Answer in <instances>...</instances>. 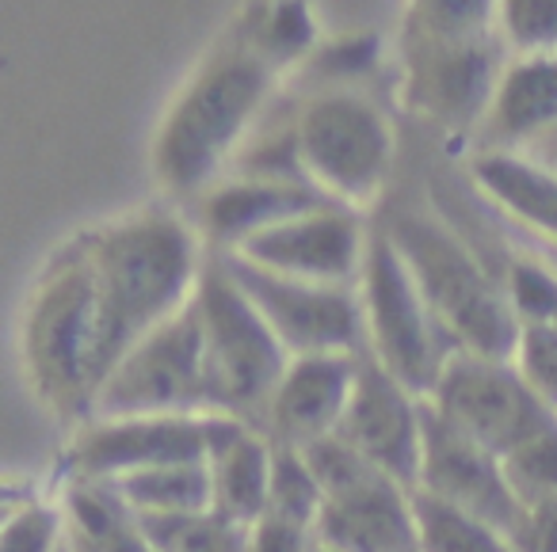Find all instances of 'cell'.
Masks as SVG:
<instances>
[{"instance_id":"13","label":"cell","mask_w":557,"mask_h":552,"mask_svg":"<svg viewBox=\"0 0 557 552\" xmlns=\"http://www.w3.org/2000/svg\"><path fill=\"white\" fill-rule=\"evenodd\" d=\"M409 103L443 130L485 126L488 103L504 73L500 35L485 39H432L409 35Z\"/></svg>"},{"instance_id":"25","label":"cell","mask_w":557,"mask_h":552,"mask_svg":"<svg viewBox=\"0 0 557 552\" xmlns=\"http://www.w3.org/2000/svg\"><path fill=\"white\" fill-rule=\"evenodd\" d=\"M153 552H245L248 526L225 518L222 511L172 514V518H138Z\"/></svg>"},{"instance_id":"21","label":"cell","mask_w":557,"mask_h":552,"mask_svg":"<svg viewBox=\"0 0 557 552\" xmlns=\"http://www.w3.org/2000/svg\"><path fill=\"white\" fill-rule=\"evenodd\" d=\"M549 130H557V58H511L488 103V141L493 149H523Z\"/></svg>"},{"instance_id":"2","label":"cell","mask_w":557,"mask_h":552,"mask_svg":"<svg viewBox=\"0 0 557 552\" xmlns=\"http://www.w3.org/2000/svg\"><path fill=\"white\" fill-rule=\"evenodd\" d=\"M20 359L32 397L70 427L92 415L103 377L123 359L111 339L81 237L65 240L50 255L27 293Z\"/></svg>"},{"instance_id":"9","label":"cell","mask_w":557,"mask_h":552,"mask_svg":"<svg viewBox=\"0 0 557 552\" xmlns=\"http://www.w3.org/2000/svg\"><path fill=\"white\" fill-rule=\"evenodd\" d=\"M424 400L432 415L493 450L496 457L557 419V412L534 392L516 359L473 351H458Z\"/></svg>"},{"instance_id":"24","label":"cell","mask_w":557,"mask_h":552,"mask_svg":"<svg viewBox=\"0 0 557 552\" xmlns=\"http://www.w3.org/2000/svg\"><path fill=\"white\" fill-rule=\"evenodd\" d=\"M70 544V514L58 491L54 495L24 491V499L9 491L4 522H0V552H65Z\"/></svg>"},{"instance_id":"28","label":"cell","mask_w":557,"mask_h":552,"mask_svg":"<svg viewBox=\"0 0 557 552\" xmlns=\"http://www.w3.org/2000/svg\"><path fill=\"white\" fill-rule=\"evenodd\" d=\"M248 35L278 70H287L313 47L318 32H313V16L302 0H275L271 9H260L248 20Z\"/></svg>"},{"instance_id":"3","label":"cell","mask_w":557,"mask_h":552,"mask_svg":"<svg viewBox=\"0 0 557 552\" xmlns=\"http://www.w3.org/2000/svg\"><path fill=\"white\" fill-rule=\"evenodd\" d=\"M100 305L119 354L146 331L184 313L207 271L199 225L172 210H134L81 233Z\"/></svg>"},{"instance_id":"12","label":"cell","mask_w":557,"mask_h":552,"mask_svg":"<svg viewBox=\"0 0 557 552\" xmlns=\"http://www.w3.org/2000/svg\"><path fill=\"white\" fill-rule=\"evenodd\" d=\"M371 237L374 233L363 225L359 210L321 202V206L278 222L275 229L260 233L230 255L271 275L302 278V283L359 286Z\"/></svg>"},{"instance_id":"11","label":"cell","mask_w":557,"mask_h":552,"mask_svg":"<svg viewBox=\"0 0 557 552\" xmlns=\"http://www.w3.org/2000/svg\"><path fill=\"white\" fill-rule=\"evenodd\" d=\"M218 260L252 298L290 359L295 354H363V309H359L356 286L271 275L237 255H218Z\"/></svg>"},{"instance_id":"16","label":"cell","mask_w":557,"mask_h":552,"mask_svg":"<svg viewBox=\"0 0 557 552\" xmlns=\"http://www.w3.org/2000/svg\"><path fill=\"white\" fill-rule=\"evenodd\" d=\"M412 491L481 514L500 529H511V522L519 518V503L508 488L500 457L466 438L462 430L447 427L440 415H432V407H428L424 453H420V473Z\"/></svg>"},{"instance_id":"26","label":"cell","mask_w":557,"mask_h":552,"mask_svg":"<svg viewBox=\"0 0 557 552\" xmlns=\"http://www.w3.org/2000/svg\"><path fill=\"white\" fill-rule=\"evenodd\" d=\"M321 511H325V491H321V480L313 473L310 457L302 450H290V446H275L268 514L318 529Z\"/></svg>"},{"instance_id":"29","label":"cell","mask_w":557,"mask_h":552,"mask_svg":"<svg viewBox=\"0 0 557 552\" xmlns=\"http://www.w3.org/2000/svg\"><path fill=\"white\" fill-rule=\"evenodd\" d=\"M496 35L516 58H557V0H500Z\"/></svg>"},{"instance_id":"15","label":"cell","mask_w":557,"mask_h":552,"mask_svg":"<svg viewBox=\"0 0 557 552\" xmlns=\"http://www.w3.org/2000/svg\"><path fill=\"white\" fill-rule=\"evenodd\" d=\"M359 362L363 354H295L256 427L290 450L336 435L356 392Z\"/></svg>"},{"instance_id":"18","label":"cell","mask_w":557,"mask_h":552,"mask_svg":"<svg viewBox=\"0 0 557 552\" xmlns=\"http://www.w3.org/2000/svg\"><path fill=\"white\" fill-rule=\"evenodd\" d=\"M318 541L333 552H420L412 488L371 476L341 495L325 499Z\"/></svg>"},{"instance_id":"36","label":"cell","mask_w":557,"mask_h":552,"mask_svg":"<svg viewBox=\"0 0 557 552\" xmlns=\"http://www.w3.org/2000/svg\"><path fill=\"white\" fill-rule=\"evenodd\" d=\"M313 552H333V549H325V544H321V541H318V549H313Z\"/></svg>"},{"instance_id":"8","label":"cell","mask_w":557,"mask_h":552,"mask_svg":"<svg viewBox=\"0 0 557 552\" xmlns=\"http://www.w3.org/2000/svg\"><path fill=\"white\" fill-rule=\"evenodd\" d=\"M210 381L195 301L131 343L96 392L92 415H207Z\"/></svg>"},{"instance_id":"37","label":"cell","mask_w":557,"mask_h":552,"mask_svg":"<svg viewBox=\"0 0 557 552\" xmlns=\"http://www.w3.org/2000/svg\"><path fill=\"white\" fill-rule=\"evenodd\" d=\"M65 552H77V544H70V549H65Z\"/></svg>"},{"instance_id":"32","label":"cell","mask_w":557,"mask_h":552,"mask_svg":"<svg viewBox=\"0 0 557 552\" xmlns=\"http://www.w3.org/2000/svg\"><path fill=\"white\" fill-rule=\"evenodd\" d=\"M511 359L519 362V369L534 385V392L557 412V321L523 324Z\"/></svg>"},{"instance_id":"38","label":"cell","mask_w":557,"mask_h":552,"mask_svg":"<svg viewBox=\"0 0 557 552\" xmlns=\"http://www.w3.org/2000/svg\"><path fill=\"white\" fill-rule=\"evenodd\" d=\"M146 552H153V544H149V549H146Z\"/></svg>"},{"instance_id":"6","label":"cell","mask_w":557,"mask_h":552,"mask_svg":"<svg viewBox=\"0 0 557 552\" xmlns=\"http://www.w3.org/2000/svg\"><path fill=\"white\" fill-rule=\"evenodd\" d=\"M195 316L207 354L210 407L218 415L260 423L290 354L218 255H210L195 290Z\"/></svg>"},{"instance_id":"34","label":"cell","mask_w":557,"mask_h":552,"mask_svg":"<svg viewBox=\"0 0 557 552\" xmlns=\"http://www.w3.org/2000/svg\"><path fill=\"white\" fill-rule=\"evenodd\" d=\"M313 549H318V529L298 526V522L263 514L260 522L248 526L245 552H313Z\"/></svg>"},{"instance_id":"1","label":"cell","mask_w":557,"mask_h":552,"mask_svg":"<svg viewBox=\"0 0 557 552\" xmlns=\"http://www.w3.org/2000/svg\"><path fill=\"white\" fill-rule=\"evenodd\" d=\"M278 65L248 35L218 42L191 70L153 134V176L176 199H199L245 153L278 85Z\"/></svg>"},{"instance_id":"27","label":"cell","mask_w":557,"mask_h":552,"mask_svg":"<svg viewBox=\"0 0 557 552\" xmlns=\"http://www.w3.org/2000/svg\"><path fill=\"white\" fill-rule=\"evenodd\" d=\"M500 465L519 506L554 499L557 495V419L546 423L542 430H534L531 438H523L516 450L504 453Z\"/></svg>"},{"instance_id":"20","label":"cell","mask_w":557,"mask_h":552,"mask_svg":"<svg viewBox=\"0 0 557 552\" xmlns=\"http://www.w3.org/2000/svg\"><path fill=\"white\" fill-rule=\"evenodd\" d=\"M473 187L493 202L508 222L527 229L557 252V168L519 153V149H485L470 164Z\"/></svg>"},{"instance_id":"33","label":"cell","mask_w":557,"mask_h":552,"mask_svg":"<svg viewBox=\"0 0 557 552\" xmlns=\"http://www.w3.org/2000/svg\"><path fill=\"white\" fill-rule=\"evenodd\" d=\"M516 552H557V495L519 506V518L508 529Z\"/></svg>"},{"instance_id":"23","label":"cell","mask_w":557,"mask_h":552,"mask_svg":"<svg viewBox=\"0 0 557 552\" xmlns=\"http://www.w3.org/2000/svg\"><path fill=\"white\" fill-rule=\"evenodd\" d=\"M417 511V549L420 552H516L508 529L496 522L450 506L424 491H412Z\"/></svg>"},{"instance_id":"17","label":"cell","mask_w":557,"mask_h":552,"mask_svg":"<svg viewBox=\"0 0 557 552\" xmlns=\"http://www.w3.org/2000/svg\"><path fill=\"white\" fill-rule=\"evenodd\" d=\"M329 202L306 179H271L237 172L218 179L207 195H199V233L214 244V255H230L278 222Z\"/></svg>"},{"instance_id":"14","label":"cell","mask_w":557,"mask_h":552,"mask_svg":"<svg viewBox=\"0 0 557 552\" xmlns=\"http://www.w3.org/2000/svg\"><path fill=\"white\" fill-rule=\"evenodd\" d=\"M336 435L348 438L382 476L417 488L428 435V400L363 354L348 415Z\"/></svg>"},{"instance_id":"31","label":"cell","mask_w":557,"mask_h":552,"mask_svg":"<svg viewBox=\"0 0 557 552\" xmlns=\"http://www.w3.org/2000/svg\"><path fill=\"white\" fill-rule=\"evenodd\" d=\"M500 278L519 328L523 324L557 321V267L546 255L542 260H511Z\"/></svg>"},{"instance_id":"7","label":"cell","mask_w":557,"mask_h":552,"mask_svg":"<svg viewBox=\"0 0 557 552\" xmlns=\"http://www.w3.org/2000/svg\"><path fill=\"white\" fill-rule=\"evenodd\" d=\"M356 290L363 309V354L412 392L428 397L458 347L386 233L371 237Z\"/></svg>"},{"instance_id":"10","label":"cell","mask_w":557,"mask_h":552,"mask_svg":"<svg viewBox=\"0 0 557 552\" xmlns=\"http://www.w3.org/2000/svg\"><path fill=\"white\" fill-rule=\"evenodd\" d=\"M214 415H88L70 427L58 480L115 484L172 461H207Z\"/></svg>"},{"instance_id":"19","label":"cell","mask_w":557,"mask_h":552,"mask_svg":"<svg viewBox=\"0 0 557 552\" xmlns=\"http://www.w3.org/2000/svg\"><path fill=\"white\" fill-rule=\"evenodd\" d=\"M271 473H275V442L256 423L214 415L207 450L210 503L225 518L252 526L268 514Z\"/></svg>"},{"instance_id":"5","label":"cell","mask_w":557,"mask_h":552,"mask_svg":"<svg viewBox=\"0 0 557 552\" xmlns=\"http://www.w3.org/2000/svg\"><path fill=\"white\" fill-rule=\"evenodd\" d=\"M295 146L306 179L336 206L363 214L382 199L397 161L386 111L348 85H329L295 115Z\"/></svg>"},{"instance_id":"35","label":"cell","mask_w":557,"mask_h":552,"mask_svg":"<svg viewBox=\"0 0 557 552\" xmlns=\"http://www.w3.org/2000/svg\"><path fill=\"white\" fill-rule=\"evenodd\" d=\"M546 260H549V263H554V267H557V252H546Z\"/></svg>"},{"instance_id":"22","label":"cell","mask_w":557,"mask_h":552,"mask_svg":"<svg viewBox=\"0 0 557 552\" xmlns=\"http://www.w3.org/2000/svg\"><path fill=\"white\" fill-rule=\"evenodd\" d=\"M111 488L123 495L138 518H172V514L207 511L210 503V476L207 461H172V465L141 468L123 476Z\"/></svg>"},{"instance_id":"4","label":"cell","mask_w":557,"mask_h":552,"mask_svg":"<svg viewBox=\"0 0 557 552\" xmlns=\"http://www.w3.org/2000/svg\"><path fill=\"white\" fill-rule=\"evenodd\" d=\"M382 233L394 240L458 351L493 359L516 354L519 321L504 293V278H496L447 222L424 210H405Z\"/></svg>"},{"instance_id":"30","label":"cell","mask_w":557,"mask_h":552,"mask_svg":"<svg viewBox=\"0 0 557 552\" xmlns=\"http://www.w3.org/2000/svg\"><path fill=\"white\" fill-rule=\"evenodd\" d=\"M500 0H412V32L432 39H485L496 35Z\"/></svg>"}]
</instances>
